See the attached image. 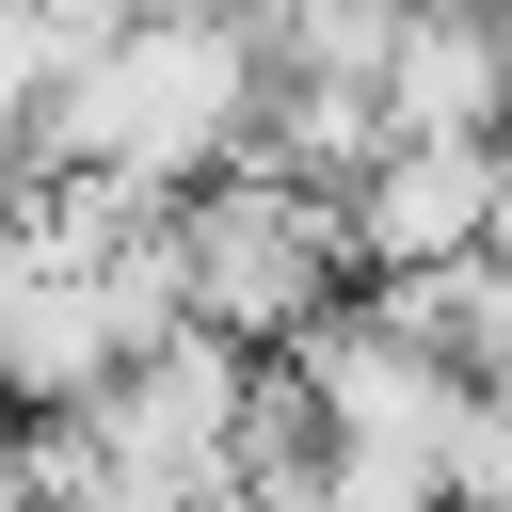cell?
Returning <instances> with one entry per match:
<instances>
[{
  "label": "cell",
  "instance_id": "cell-2",
  "mask_svg": "<svg viewBox=\"0 0 512 512\" xmlns=\"http://www.w3.org/2000/svg\"><path fill=\"white\" fill-rule=\"evenodd\" d=\"M352 304V240H336V192H304V176H272V160H240V176H208L192 208H176V320L208 336V352H288V336H320Z\"/></svg>",
  "mask_w": 512,
  "mask_h": 512
},
{
  "label": "cell",
  "instance_id": "cell-1",
  "mask_svg": "<svg viewBox=\"0 0 512 512\" xmlns=\"http://www.w3.org/2000/svg\"><path fill=\"white\" fill-rule=\"evenodd\" d=\"M240 160H256V16H96L80 80L32 128V176L128 192V208H192Z\"/></svg>",
  "mask_w": 512,
  "mask_h": 512
}]
</instances>
